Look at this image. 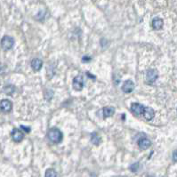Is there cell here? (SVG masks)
Returning <instances> with one entry per match:
<instances>
[{
  "instance_id": "obj_1",
  "label": "cell",
  "mask_w": 177,
  "mask_h": 177,
  "mask_svg": "<svg viewBox=\"0 0 177 177\" xmlns=\"http://www.w3.org/2000/svg\"><path fill=\"white\" fill-rule=\"evenodd\" d=\"M47 136L48 139L53 143H60L63 141V135L61 132V130H59L58 128L52 127L51 129H49L48 133H47Z\"/></svg>"
},
{
  "instance_id": "obj_2",
  "label": "cell",
  "mask_w": 177,
  "mask_h": 177,
  "mask_svg": "<svg viewBox=\"0 0 177 177\" xmlns=\"http://www.w3.org/2000/svg\"><path fill=\"white\" fill-rule=\"evenodd\" d=\"M14 45V39L10 36H5L1 40V47L4 50H10Z\"/></svg>"
},
{
  "instance_id": "obj_3",
  "label": "cell",
  "mask_w": 177,
  "mask_h": 177,
  "mask_svg": "<svg viewBox=\"0 0 177 177\" xmlns=\"http://www.w3.org/2000/svg\"><path fill=\"white\" fill-rule=\"evenodd\" d=\"M72 85L73 88L76 91H81L84 87V81L82 76H77L76 78H74Z\"/></svg>"
},
{
  "instance_id": "obj_4",
  "label": "cell",
  "mask_w": 177,
  "mask_h": 177,
  "mask_svg": "<svg viewBox=\"0 0 177 177\" xmlns=\"http://www.w3.org/2000/svg\"><path fill=\"white\" fill-rule=\"evenodd\" d=\"M13 109V103L12 102L7 100V99H5V100H2L0 102V110L3 111V112H10Z\"/></svg>"
},
{
  "instance_id": "obj_5",
  "label": "cell",
  "mask_w": 177,
  "mask_h": 177,
  "mask_svg": "<svg viewBox=\"0 0 177 177\" xmlns=\"http://www.w3.org/2000/svg\"><path fill=\"white\" fill-rule=\"evenodd\" d=\"M12 138H13V140L15 143H20V142H21L23 140V138H24L23 132L21 131L20 129H18V128H14L12 131Z\"/></svg>"
},
{
  "instance_id": "obj_6",
  "label": "cell",
  "mask_w": 177,
  "mask_h": 177,
  "mask_svg": "<svg viewBox=\"0 0 177 177\" xmlns=\"http://www.w3.org/2000/svg\"><path fill=\"white\" fill-rule=\"evenodd\" d=\"M157 77H158V73H157V70L152 69V70H148L147 75H146L147 82L150 84L155 82L157 80Z\"/></svg>"
},
{
  "instance_id": "obj_7",
  "label": "cell",
  "mask_w": 177,
  "mask_h": 177,
  "mask_svg": "<svg viewBox=\"0 0 177 177\" xmlns=\"http://www.w3.org/2000/svg\"><path fill=\"white\" fill-rule=\"evenodd\" d=\"M134 89H135V84L132 80H126L122 85V91L125 94H129L133 92Z\"/></svg>"
},
{
  "instance_id": "obj_8",
  "label": "cell",
  "mask_w": 177,
  "mask_h": 177,
  "mask_svg": "<svg viewBox=\"0 0 177 177\" xmlns=\"http://www.w3.org/2000/svg\"><path fill=\"white\" fill-rule=\"evenodd\" d=\"M131 110L134 114L137 115V116H140L143 113V110H144V107L143 105H141L140 103H134L131 105Z\"/></svg>"
},
{
  "instance_id": "obj_9",
  "label": "cell",
  "mask_w": 177,
  "mask_h": 177,
  "mask_svg": "<svg viewBox=\"0 0 177 177\" xmlns=\"http://www.w3.org/2000/svg\"><path fill=\"white\" fill-rule=\"evenodd\" d=\"M143 115L147 120H151L155 117V111L150 107H144V110H143Z\"/></svg>"
},
{
  "instance_id": "obj_10",
  "label": "cell",
  "mask_w": 177,
  "mask_h": 177,
  "mask_svg": "<svg viewBox=\"0 0 177 177\" xmlns=\"http://www.w3.org/2000/svg\"><path fill=\"white\" fill-rule=\"evenodd\" d=\"M151 145V143L149 139L147 138H141L138 141V146L140 147L141 150H147Z\"/></svg>"
},
{
  "instance_id": "obj_11",
  "label": "cell",
  "mask_w": 177,
  "mask_h": 177,
  "mask_svg": "<svg viewBox=\"0 0 177 177\" xmlns=\"http://www.w3.org/2000/svg\"><path fill=\"white\" fill-rule=\"evenodd\" d=\"M31 68L35 70V71H38L40 70V69L42 68V65H43V62H42L40 59L38 58H35L31 61Z\"/></svg>"
},
{
  "instance_id": "obj_12",
  "label": "cell",
  "mask_w": 177,
  "mask_h": 177,
  "mask_svg": "<svg viewBox=\"0 0 177 177\" xmlns=\"http://www.w3.org/2000/svg\"><path fill=\"white\" fill-rule=\"evenodd\" d=\"M103 117L107 118L111 116H113L115 113V109L113 107H104L103 109Z\"/></svg>"
},
{
  "instance_id": "obj_13",
  "label": "cell",
  "mask_w": 177,
  "mask_h": 177,
  "mask_svg": "<svg viewBox=\"0 0 177 177\" xmlns=\"http://www.w3.org/2000/svg\"><path fill=\"white\" fill-rule=\"evenodd\" d=\"M163 24H164V21L160 18H154L152 21V27L155 30H160L163 27Z\"/></svg>"
},
{
  "instance_id": "obj_14",
  "label": "cell",
  "mask_w": 177,
  "mask_h": 177,
  "mask_svg": "<svg viewBox=\"0 0 177 177\" xmlns=\"http://www.w3.org/2000/svg\"><path fill=\"white\" fill-rule=\"evenodd\" d=\"M91 142H92V143L95 146H98L100 145V143H101V142H102V139H101V137L98 135L96 133H93L92 135H91Z\"/></svg>"
},
{
  "instance_id": "obj_15",
  "label": "cell",
  "mask_w": 177,
  "mask_h": 177,
  "mask_svg": "<svg viewBox=\"0 0 177 177\" xmlns=\"http://www.w3.org/2000/svg\"><path fill=\"white\" fill-rule=\"evenodd\" d=\"M14 86L13 85H8L4 87V93L5 94H8V95H11L14 93Z\"/></svg>"
},
{
  "instance_id": "obj_16",
  "label": "cell",
  "mask_w": 177,
  "mask_h": 177,
  "mask_svg": "<svg viewBox=\"0 0 177 177\" xmlns=\"http://www.w3.org/2000/svg\"><path fill=\"white\" fill-rule=\"evenodd\" d=\"M45 177H57V173L55 170L53 169H47L45 171Z\"/></svg>"
},
{
  "instance_id": "obj_17",
  "label": "cell",
  "mask_w": 177,
  "mask_h": 177,
  "mask_svg": "<svg viewBox=\"0 0 177 177\" xmlns=\"http://www.w3.org/2000/svg\"><path fill=\"white\" fill-rule=\"evenodd\" d=\"M21 129L22 130L23 133H30L31 132V128L30 127H27L25 125H21Z\"/></svg>"
},
{
  "instance_id": "obj_18",
  "label": "cell",
  "mask_w": 177,
  "mask_h": 177,
  "mask_svg": "<svg viewBox=\"0 0 177 177\" xmlns=\"http://www.w3.org/2000/svg\"><path fill=\"white\" fill-rule=\"evenodd\" d=\"M138 167H139V163H135V164H134V165H132V166L130 167V169H131L133 172H136V171L138 170Z\"/></svg>"
},
{
  "instance_id": "obj_19",
  "label": "cell",
  "mask_w": 177,
  "mask_h": 177,
  "mask_svg": "<svg viewBox=\"0 0 177 177\" xmlns=\"http://www.w3.org/2000/svg\"><path fill=\"white\" fill-rule=\"evenodd\" d=\"M90 61H91V57H89V56H84L83 57L84 63H89Z\"/></svg>"
},
{
  "instance_id": "obj_20",
  "label": "cell",
  "mask_w": 177,
  "mask_h": 177,
  "mask_svg": "<svg viewBox=\"0 0 177 177\" xmlns=\"http://www.w3.org/2000/svg\"><path fill=\"white\" fill-rule=\"evenodd\" d=\"M173 159H174V161L177 162V150L174 151V153H173Z\"/></svg>"
}]
</instances>
